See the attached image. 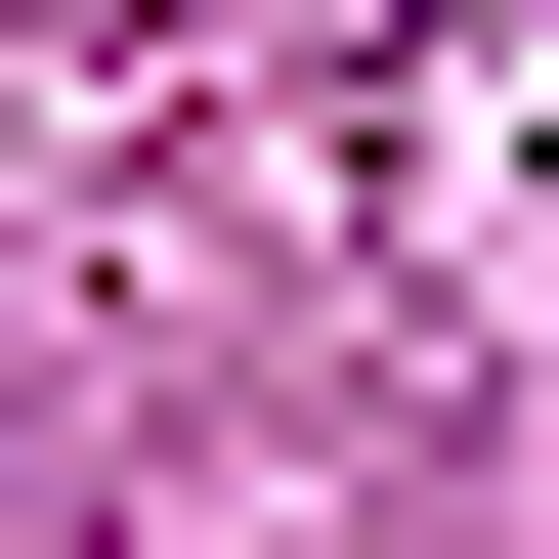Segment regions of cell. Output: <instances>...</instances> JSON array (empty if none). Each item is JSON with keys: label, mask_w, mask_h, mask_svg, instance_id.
<instances>
[{"label": "cell", "mask_w": 559, "mask_h": 559, "mask_svg": "<svg viewBox=\"0 0 559 559\" xmlns=\"http://www.w3.org/2000/svg\"><path fill=\"white\" fill-rule=\"evenodd\" d=\"M0 559H44V345H0Z\"/></svg>", "instance_id": "cell-1"}]
</instances>
